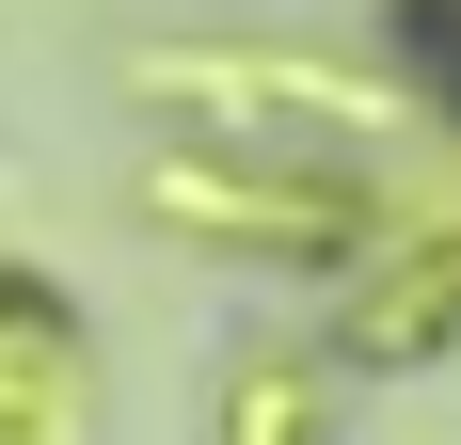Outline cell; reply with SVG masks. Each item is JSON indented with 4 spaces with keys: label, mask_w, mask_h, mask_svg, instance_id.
<instances>
[{
    "label": "cell",
    "mask_w": 461,
    "mask_h": 445,
    "mask_svg": "<svg viewBox=\"0 0 461 445\" xmlns=\"http://www.w3.org/2000/svg\"><path fill=\"white\" fill-rule=\"evenodd\" d=\"M429 32H446V48H461V0H414V48H429Z\"/></svg>",
    "instance_id": "cell-1"
}]
</instances>
